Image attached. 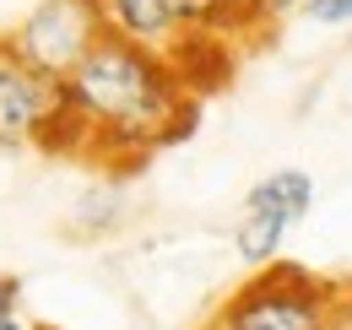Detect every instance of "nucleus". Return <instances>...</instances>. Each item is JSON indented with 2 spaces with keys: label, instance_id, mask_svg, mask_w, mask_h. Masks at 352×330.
I'll return each instance as SVG.
<instances>
[{
  "label": "nucleus",
  "instance_id": "nucleus-2",
  "mask_svg": "<svg viewBox=\"0 0 352 330\" xmlns=\"http://www.w3.org/2000/svg\"><path fill=\"white\" fill-rule=\"evenodd\" d=\"M201 330H347L342 282L293 260H271L228 292Z\"/></svg>",
  "mask_w": 352,
  "mask_h": 330
},
{
  "label": "nucleus",
  "instance_id": "nucleus-12",
  "mask_svg": "<svg viewBox=\"0 0 352 330\" xmlns=\"http://www.w3.org/2000/svg\"><path fill=\"white\" fill-rule=\"evenodd\" d=\"M0 330H54V325H44V320H28V314H16V320H6Z\"/></svg>",
  "mask_w": 352,
  "mask_h": 330
},
{
  "label": "nucleus",
  "instance_id": "nucleus-7",
  "mask_svg": "<svg viewBox=\"0 0 352 330\" xmlns=\"http://www.w3.org/2000/svg\"><path fill=\"white\" fill-rule=\"evenodd\" d=\"M76 233H109V228H120V217H125V190L120 184H92L87 195L76 201Z\"/></svg>",
  "mask_w": 352,
  "mask_h": 330
},
{
  "label": "nucleus",
  "instance_id": "nucleus-3",
  "mask_svg": "<svg viewBox=\"0 0 352 330\" xmlns=\"http://www.w3.org/2000/svg\"><path fill=\"white\" fill-rule=\"evenodd\" d=\"M103 38H109L103 0H38L0 33V49L49 82H71L76 65Z\"/></svg>",
  "mask_w": 352,
  "mask_h": 330
},
{
  "label": "nucleus",
  "instance_id": "nucleus-11",
  "mask_svg": "<svg viewBox=\"0 0 352 330\" xmlns=\"http://www.w3.org/2000/svg\"><path fill=\"white\" fill-rule=\"evenodd\" d=\"M342 282V325L352 330V276H336Z\"/></svg>",
  "mask_w": 352,
  "mask_h": 330
},
{
  "label": "nucleus",
  "instance_id": "nucleus-5",
  "mask_svg": "<svg viewBox=\"0 0 352 330\" xmlns=\"http://www.w3.org/2000/svg\"><path fill=\"white\" fill-rule=\"evenodd\" d=\"M309 206H314V179H309L304 168H276V173L255 179L250 195H244V206H239L233 254H239L250 271L271 265V260L282 254V239L309 217Z\"/></svg>",
  "mask_w": 352,
  "mask_h": 330
},
{
  "label": "nucleus",
  "instance_id": "nucleus-1",
  "mask_svg": "<svg viewBox=\"0 0 352 330\" xmlns=\"http://www.w3.org/2000/svg\"><path fill=\"white\" fill-rule=\"evenodd\" d=\"M65 103L87 130V152L103 163H141L146 152L179 141L195 120V92L174 60L114 33L76 65Z\"/></svg>",
  "mask_w": 352,
  "mask_h": 330
},
{
  "label": "nucleus",
  "instance_id": "nucleus-6",
  "mask_svg": "<svg viewBox=\"0 0 352 330\" xmlns=\"http://www.w3.org/2000/svg\"><path fill=\"white\" fill-rule=\"evenodd\" d=\"M103 16H109L114 38H131L141 49H157V54H168L184 38L179 0H103Z\"/></svg>",
  "mask_w": 352,
  "mask_h": 330
},
{
  "label": "nucleus",
  "instance_id": "nucleus-4",
  "mask_svg": "<svg viewBox=\"0 0 352 330\" xmlns=\"http://www.w3.org/2000/svg\"><path fill=\"white\" fill-rule=\"evenodd\" d=\"M87 152V130L65 103V82H49L0 49V152Z\"/></svg>",
  "mask_w": 352,
  "mask_h": 330
},
{
  "label": "nucleus",
  "instance_id": "nucleus-9",
  "mask_svg": "<svg viewBox=\"0 0 352 330\" xmlns=\"http://www.w3.org/2000/svg\"><path fill=\"white\" fill-rule=\"evenodd\" d=\"M304 16L320 28H347L352 22V0H304Z\"/></svg>",
  "mask_w": 352,
  "mask_h": 330
},
{
  "label": "nucleus",
  "instance_id": "nucleus-8",
  "mask_svg": "<svg viewBox=\"0 0 352 330\" xmlns=\"http://www.w3.org/2000/svg\"><path fill=\"white\" fill-rule=\"evenodd\" d=\"M293 11H304V0H250V33H271Z\"/></svg>",
  "mask_w": 352,
  "mask_h": 330
},
{
  "label": "nucleus",
  "instance_id": "nucleus-10",
  "mask_svg": "<svg viewBox=\"0 0 352 330\" xmlns=\"http://www.w3.org/2000/svg\"><path fill=\"white\" fill-rule=\"evenodd\" d=\"M16 314H22V276L0 271V325H6V320H16Z\"/></svg>",
  "mask_w": 352,
  "mask_h": 330
}]
</instances>
